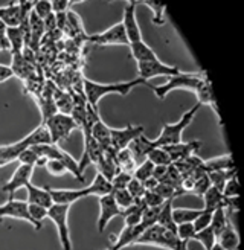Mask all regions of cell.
Returning a JSON list of instances; mask_svg holds the SVG:
<instances>
[{
    "label": "cell",
    "mask_w": 244,
    "mask_h": 250,
    "mask_svg": "<svg viewBox=\"0 0 244 250\" xmlns=\"http://www.w3.org/2000/svg\"><path fill=\"white\" fill-rule=\"evenodd\" d=\"M52 98H54L57 113H63V115L72 113V110H73V96L72 95L60 90V89H54Z\"/></svg>",
    "instance_id": "29"
},
{
    "label": "cell",
    "mask_w": 244,
    "mask_h": 250,
    "mask_svg": "<svg viewBox=\"0 0 244 250\" xmlns=\"http://www.w3.org/2000/svg\"><path fill=\"white\" fill-rule=\"evenodd\" d=\"M203 164V160L199 157V156H195V154H191V156H188V157H185V159H182V160H179V162H174V168L180 172V176H182V179L183 177H186V176H189V174H192L195 169H197L200 165Z\"/></svg>",
    "instance_id": "31"
},
{
    "label": "cell",
    "mask_w": 244,
    "mask_h": 250,
    "mask_svg": "<svg viewBox=\"0 0 244 250\" xmlns=\"http://www.w3.org/2000/svg\"><path fill=\"white\" fill-rule=\"evenodd\" d=\"M112 195H113L115 202H116V205L119 206L121 210L128 209L134 203V198L130 195V192L127 189H113Z\"/></svg>",
    "instance_id": "41"
},
{
    "label": "cell",
    "mask_w": 244,
    "mask_h": 250,
    "mask_svg": "<svg viewBox=\"0 0 244 250\" xmlns=\"http://www.w3.org/2000/svg\"><path fill=\"white\" fill-rule=\"evenodd\" d=\"M202 198H203V208L202 209L206 212H211V214L218 208H226V203H227V200L223 197V194L220 191H217L212 186L203 194Z\"/></svg>",
    "instance_id": "24"
},
{
    "label": "cell",
    "mask_w": 244,
    "mask_h": 250,
    "mask_svg": "<svg viewBox=\"0 0 244 250\" xmlns=\"http://www.w3.org/2000/svg\"><path fill=\"white\" fill-rule=\"evenodd\" d=\"M41 124L46 127L49 136H51V142L54 145H58L61 141H67L72 131L77 128L72 116L63 113H55Z\"/></svg>",
    "instance_id": "6"
},
{
    "label": "cell",
    "mask_w": 244,
    "mask_h": 250,
    "mask_svg": "<svg viewBox=\"0 0 244 250\" xmlns=\"http://www.w3.org/2000/svg\"><path fill=\"white\" fill-rule=\"evenodd\" d=\"M34 169L32 167H28V165H19L17 169L12 172V176L9 177V180L2 186V191L6 192L9 197L14 195V192H17L21 188H26L31 180H32V176H34Z\"/></svg>",
    "instance_id": "12"
},
{
    "label": "cell",
    "mask_w": 244,
    "mask_h": 250,
    "mask_svg": "<svg viewBox=\"0 0 244 250\" xmlns=\"http://www.w3.org/2000/svg\"><path fill=\"white\" fill-rule=\"evenodd\" d=\"M5 218H12V220H21V221H26L31 223L35 230H41V228L37 224L31 214H29V206L26 202L23 200H17V198H12L9 197L8 202L5 205L0 206V223H2Z\"/></svg>",
    "instance_id": "9"
},
{
    "label": "cell",
    "mask_w": 244,
    "mask_h": 250,
    "mask_svg": "<svg viewBox=\"0 0 244 250\" xmlns=\"http://www.w3.org/2000/svg\"><path fill=\"white\" fill-rule=\"evenodd\" d=\"M153 169H154V165L151 164L150 160H146V159H145V160L142 162V164H139V165L136 167V169H134L133 177L143 183L145 180H148L150 177H153Z\"/></svg>",
    "instance_id": "40"
},
{
    "label": "cell",
    "mask_w": 244,
    "mask_h": 250,
    "mask_svg": "<svg viewBox=\"0 0 244 250\" xmlns=\"http://www.w3.org/2000/svg\"><path fill=\"white\" fill-rule=\"evenodd\" d=\"M90 136L104 148V151H113L112 145H110V127L102 119H98L95 124H92Z\"/></svg>",
    "instance_id": "18"
},
{
    "label": "cell",
    "mask_w": 244,
    "mask_h": 250,
    "mask_svg": "<svg viewBox=\"0 0 244 250\" xmlns=\"http://www.w3.org/2000/svg\"><path fill=\"white\" fill-rule=\"evenodd\" d=\"M197 95V103L200 105H209L214 113L220 118V113H218V108H217V101H215V95H214V90H212V84L209 80H203L200 83V85L197 87V90L194 92Z\"/></svg>",
    "instance_id": "17"
},
{
    "label": "cell",
    "mask_w": 244,
    "mask_h": 250,
    "mask_svg": "<svg viewBox=\"0 0 244 250\" xmlns=\"http://www.w3.org/2000/svg\"><path fill=\"white\" fill-rule=\"evenodd\" d=\"M133 246H156L166 250H174L177 246V235L176 232L166 230L159 224H153L138 236Z\"/></svg>",
    "instance_id": "4"
},
{
    "label": "cell",
    "mask_w": 244,
    "mask_h": 250,
    "mask_svg": "<svg viewBox=\"0 0 244 250\" xmlns=\"http://www.w3.org/2000/svg\"><path fill=\"white\" fill-rule=\"evenodd\" d=\"M173 202H174V200H166V202L161 206L157 224H159V226H162L163 229H166V230L176 232L177 230V224L173 220Z\"/></svg>",
    "instance_id": "28"
},
{
    "label": "cell",
    "mask_w": 244,
    "mask_h": 250,
    "mask_svg": "<svg viewBox=\"0 0 244 250\" xmlns=\"http://www.w3.org/2000/svg\"><path fill=\"white\" fill-rule=\"evenodd\" d=\"M80 2H72V0H51V6L54 14H67L72 9V5H77Z\"/></svg>",
    "instance_id": "50"
},
{
    "label": "cell",
    "mask_w": 244,
    "mask_h": 250,
    "mask_svg": "<svg viewBox=\"0 0 244 250\" xmlns=\"http://www.w3.org/2000/svg\"><path fill=\"white\" fill-rule=\"evenodd\" d=\"M139 5V2L136 0H130L127 2V6L124 8V17H122V24H124V29L127 34V39L130 43H136V42H142V31L136 19V6Z\"/></svg>",
    "instance_id": "11"
},
{
    "label": "cell",
    "mask_w": 244,
    "mask_h": 250,
    "mask_svg": "<svg viewBox=\"0 0 244 250\" xmlns=\"http://www.w3.org/2000/svg\"><path fill=\"white\" fill-rule=\"evenodd\" d=\"M6 31H8V26L2 20H0V40H6Z\"/></svg>",
    "instance_id": "56"
},
{
    "label": "cell",
    "mask_w": 244,
    "mask_h": 250,
    "mask_svg": "<svg viewBox=\"0 0 244 250\" xmlns=\"http://www.w3.org/2000/svg\"><path fill=\"white\" fill-rule=\"evenodd\" d=\"M202 209H189V208H173V220L177 224L192 223L200 215Z\"/></svg>",
    "instance_id": "35"
},
{
    "label": "cell",
    "mask_w": 244,
    "mask_h": 250,
    "mask_svg": "<svg viewBox=\"0 0 244 250\" xmlns=\"http://www.w3.org/2000/svg\"><path fill=\"white\" fill-rule=\"evenodd\" d=\"M194 233H195V230H194V228H192V223L179 224V226H177V230H176L177 238H180V240H185V241H188V243L192 240Z\"/></svg>",
    "instance_id": "54"
},
{
    "label": "cell",
    "mask_w": 244,
    "mask_h": 250,
    "mask_svg": "<svg viewBox=\"0 0 244 250\" xmlns=\"http://www.w3.org/2000/svg\"><path fill=\"white\" fill-rule=\"evenodd\" d=\"M211 188V183H209V177H207V174L204 176L195 179L194 182V186H192V191L189 194H194V195H199V197H203V194Z\"/></svg>",
    "instance_id": "47"
},
{
    "label": "cell",
    "mask_w": 244,
    "mask_h": 250,
    "mask_svg": "<svg viewBox=\"0 0 244 250\" xmlns=\"http://www.w3.org/2000/svg\"><path fill=\"white\" fill-rule=\"evenodd\" d=\"M200 104L197 103L192 108H189L186 113H183L182 118L174 122V124H163L162 127V133L159 134V137L156 141H153V144L156 146H166V145H174V144H180L182 141V134L185 131L189 125L192 124L197 111L200 110Z\"/></svg>",
    "instance_id": "3"
},
{
    "label": "cell",
    "mask_w": 244,
    "mask_h": 250,
    "mask_svg": "<svg viewBox=\"0 0 244 250\" xmlns=\"http://www.w3.org/2000/svg\"><path fill=\"white\" fill-rule=\"evenodd\" d=\"M222 194H223L224 198H238V195H240V185H238L237 174L226 182Z\"/></svg>",
    "instance_id": "46"
},
{
    "label": "cell",
    "mask_w": 244,
    "mask_h": 250,
    "mask_svg": "<svg viewBox=\"0 0 244 250\" xmlns=\"http://www.w3.org/2000/svg\"><path fill=\"white\" fill-rule=\"evenodd\" d=\"M107 250H115V249H113V247H110V249H107Z\"/></svg>",
    "instance_id": "58"
},
{
    "label": "cell",
    "mask_w": 244,
    "mask_h": 250,
    "mask_svg": "<svg viewBox=\"0 0 244 250\" xmlns=\"http://www.w3.org/2000/svg\"><path fill=\"white\" fill-rule=\"evenodd\" d=\"M211 217H212L211 212H206V210L202 209L200 215L192 221V228H194V230H195V232H199V230H203V229H206V228H209V224H211Z\"/></svg>",
    "instance_id": "52"
},
{
    "label": "cell",
    "mask_w": 244,
    "mask_h": 250,
    "mask_svg": "<svg viewBox=\"0 0 244 250\" xmlns=\"http://www.w3.org/2000/svg\"><path fill=\"white\" fill-rule=\"evenodd\" d=\"M217 244H220L224 250H238L240 235L230 221L227 223V226L222 230V233L217 236Z\"/></svg>",
    "instance_id": "20"
},
{
    "label": "cell",
    "mask_w": 244,
    "mask_h": 250,
    "mask_svg": "<svg viewBox=\"0 0 244 250\" xmlns=\"http://www.w3.org/2000/svg\"><path fill=\"white\" fill-rule=\"evenodd\" d=\"M125 189L130 192V195L134 198V200H141L142 197H143V194H145V186H143V183L142 182H139V180H136L134 177H131V180H130V183L127 185V188Z\"/></svg>",
    "instance_id": "48"
},
{
    "label": "cell",
    "mask_w": 244,
    "mask_h": 250,
    "mask_svg": "<svg viewBox=\"0 0 244 250\" xmlns=\"http://www.w3.org/2000/svg\"><path fill=\"white\" fill-rule=\"evenodd\" d=\"M29 206V214L32 220L39 224L40 228H43V220L47 218V209L43 206H37V205H28Z\"/></svg>",
    "instance_id": "53"
},
{
    "label": "cell",
    "mask_w": 244,
    "mask_h": 250,
    "mask_svg": "<svg viewBox=\"0 0 244 250\" xmlns=\"http://www.w3.org/2000/svg\"><path fill=\"white\" fill-rule=\"evenodd\" d=\"M182 70L177 67V66H169V64H165L163 61L161 60H151V61H141L138 62V75L141 80L143 81H148L154 77H166V78H171V77H176L179 75Z\"/></svg>",
    "instance_id": "8"
},
{
    "label": "cell",
    "mask_w": 244,
    "mask_h": 250,
    "mask_svg": "<svg viewBox=\"0 0 244 250\" xmlns=\"http://www.w3.org/2000/svg\"><path fill=\"white\" fill-rule=\"evenodd\" d=\"M229 218H227V209L226 208H218L212 212L211 217V224L209 228L212 229V232L215 233V236H218L222 233V230L227 226Z\"/></svg>",
    "instance_id": "34"
},
{
    "label": "cell",
    "mask_w": 244,
    "mask_h": 250,
    "mask_svg": "<svg viewBox=\"0 0 244 250\" xmlns=\"http://www.w3.org/2000/svg\"><path fill=\"white\" fill-rule=\"evenodd\" d=\"M0 20H2L8 28L20 26L21 16H20L19 2H11L6 6H0Z\"/></svg>",
    "instance_id": "22"
},
{
    "label": "cell",
    "mask_w": 244,
    "mask_h": 250,
    "mask_svg": "<svg viewBox=\"0 0 244 250\" xmlns=\"http://www.w3.org/2000/svg\"><path fill=\"white\" fill-rule=\"evenodd\" d=\"M17 160L20 162L21 165H28V167H32V168H35V167H44L46 162H47L44 157L37 154L32 148H26L24 151H21Z\"/></svg>",
    "instance_id": "36"
},
{
    "label": "cell",
    "mask_w": 244,
    "mask_h": 250,
    "mask_svg": "<svg viewBox=\"0 0 244 250\" xmlns=\"http://www.w3.org/2000/svg\"><path fill=\"white\" fill-rule=\"evenodd\" d=\"M64 31H72V35H75V34H82L84 35V32H82L84 31L82 20L73 9H70L66 14V28H64Z\"/></svg>",
    "instance_id": "39"
},
{
    "label": "cell",
    "mask_w": 244,
    "mask_h": 250,
    "mask_svg": "<svg viewBox=\"0 0 244 250\" xmlns=\"http://www.w3.org/2000/svg\"><path fill=\"white\" fill-rule=\"evenodd\" d=\"M12 77H14V73H12L11 66L0 64V83H5V81L11 80Z\"/></svg>",
    "instance_id": "55"
},
{
    "label": "cell",
    "mask_w": 244,
    "mask_h": 250,
    "mask_svg": "<svg viewBox=\"0 0 244 250\" xmlns=\"http://www.w3.org/2000/svg\"><path fill=\"white\" fill-rule=\"evenodd\" d=\"M146 160H150L154 167H168V165L173 164L168 153L162 146H154L148 153V156H146Z\"/></svg>",
    "instance_id": "37"
},
{
    "label": "cell",
    "mask_w": 244,
    "mask_h": 250,
    "mask_svg": "<svg viewBox=\"0 0 244 250\" xmlns=\"http://www.w3.org/2000/svg\"><path fill=\"white\" fill-rule=\"evenodd\" d=\"M237 174V169H227V171H212V172H207V177H209V183L212 188H215L217 191L222 192L223 188L226 185V182L229 179H232Z\"/></svg>",
    "instance_id": "33"
},
{
    "label": "cell",
    "mask_w": 244,
    "mask_h": 250,
    "mask_svg": "<svg viewBox=\"0 0 244 250\" xmlns=\"http://www.w3.org/2000/svg\"><path fill=\"white\" fill-rule=\"evenodd\" d=\"M143 125H127L122 130L110 128V145H112V149L116 153L121 151V149L128 148L134 139H138L139 136L143 134Z\"/></svg>",
    "instance_id": "10"
},
{
    "label": "cell",
    "mask_w": 244,
    "mask_h": 250,
    "mask_svg": "<svg viewBox=\"0 0 244 250\" xmlns=\"http://www.w3.org/2000/svg\"><path fill=\"white\" fill-rule=\"evenodd\" d=\"M131 174H127V172H122V171H118L115 174V177L110 180V183H112L113 189H125L127 185L130 183L131 180Z\"/></svg>",
    "instance_id": "51"
},
{
    "label": "cell",
    "mask_w": 244,
    "mask_h": 250,
    "mask_svg": "<svg viewBox=\"0 0 244 250\" xmlns=\"http://www.w3.org/2000/svg\"><path fill=\"white\" fill-rule=\"evenodd\" d=\"M211 250H224V249H223L222 246H220V244H217V243H215V244H214V247H212Z\"/></svg>",
    "instance_id": "57"
},
{
    "label": "cell",
    "mask_w": 244,
    "mask_h": 250,
    "mask_svg": "<svg viewBox=\"0 0 244 250\" xmlns=\"http://www.w3.org/2000/svg\"><path fill=\"white\" fill-rule=\"evenodd\" d=\"M82 85H84V98L87 99V104L98 110V104L100 101L112 93H118L122 96H127L134 87L138 85H148L146 81L136 78V80H130V81H124V83H112V84H102V83H95L92 80L84 78L82 80Z\"/></svg>",
    "instance_id": "1"
},
{
    "label": "cell",
    "mask_w": 244,
    "mask_h": 250,
    "mask_svg": "<svg viewBox=\"0 0 244 250\" xmlns=\"http://www.w3.org/2000/svg\"><path fill=\"white\" fill-rule=\"evenodd\" d=\"M87 195H96L98 198L100 197H104V195H108L113 192V186L110 183V180H107L104 176H101L100 172H96V176L93 177V182L84 188Z\"/></svg>",
    "instance_id": "23"
},
{
    "label": "cell",
    "mask_w": 244,
    "mask_h": 250,
    "mask_svg": "<svg viewBox=\"0 0 244 250\" xmlns=\"http://www.w3.org/2000/svg\"><path fill=\"white\" fill-rule=\"evenodd\" d=\"M115 160H116V165H118L119 171L131 174V176H133L134 169H136V167H138V162H136V159L133 157V154H131V151L128 148L121 149V151H116Z\"/></svg>",
    "instance_id": "30"
},
{
    "label": "cell",
    "mask_w": 244,
    "mask_h": 250,
    "mask_svg": "<svg viewBox=\"0 0 244 250\" xmlns=\"http://www.w3.org/2000/svg\"><path fill=\"white\" fill-rule=\"evenodd\" d=\"M192 240L199 241L204 247V250H211L214 247V244L217 243V236H215V233L212 232L211 228H206L203 230L195 232L194 236H192Z\"/></svg>",
    "instance_id": "38"
},
{
    "label": "cell",
    "mask_w": 244,
    "mask_h": 250,
    "mask_svg": "<svg viewBox=\"0 0 244 250\" xmlns=\"http://www.w3.org/2000/svg\"><path fill=\"white\" fill-rule=\"evenodd\" d=\"M46 171L51 174V176L54 177H61V176H64V174H67V168L64 167L63 162H60V160H55V159H51V160H47L46 162V165H44Z\"/></svg>",
    "instance_id": "45"
},
{
    "label": "cell",
    "mask_w": 244,
    "mask_h": 250,
    "mask_svg": "<svg viewBox=\"0 0 244 250\" xmlns=\"http://www.w3.org/2000/svg\"><path fill=\"white\" fill-rule=\"evenodd\" d=\"M32 11L35 12L37 17H40L41 20H44L46 17H49L52 14L51 0H37V2H34Z\"/></svg>",
    "instance_id": "44"
},
{
    "label": "cell",
    "mask_w": 244,
    "mask_h": 250,
    "mask_svg": "<svg viewBox=\"0 0 244 250\" xmlns=\"http://www.w3.org/2000/svg\"><path fill=\"white\" fill-rule=\"evenodd\" d=\"M122 215V210L116 205L112 194L100 197V218H98V232L102 233L107 228V224L113 218Z\"/></svg>",
    "instance_id": "13"
},
{
    "label": "cell",
    "mask_w": 244,
    "mask_h": 250,
    "mask_svg": "<svg viewBox=\"0 0 244 250\" xmlns=\"http://www.w3.org/2000/svg\"><path fill=\"white\" fill-rule=\"evenodd\" d=\"M139 5H145L146 8H150L153 11V23L156 26H162V24H165L166 5L163 2H157V0H142V2H139Z\"/></svg>",
    "instance_id": "32"
},
{
    "label": "cell",
    "mask_w": 244,
    "mask_h": 250,
    "mask_svg": "<svg viewBox=\"0 0 244 250\" xmlns=\"http://www.w3.org/2000/svg\"><path fill=\"white\" fill-rule=\"evenodd\" d=\"M154 146L156 145L153 144V141L148 139V137H146L145 134H142V136L138 137V139H134L130 144L128 149L131 151L133 157L138 160V159H146V156H148V153L151 151Z\"/></svg>",
    "instance_id": "27"
},
{
    "label": "cell",
    "mask_w": 244,
    "mask_h": 250,
    "mask_svg": "<svg viewBox=\"0 0 244 250\" xmlns=\"http://www.w3.org/2000/svg\"><path fill=\"white\" fill-rule=\"evenodd\" d=\"M11 69H12V73H14V77H19L23 81H28L32 77H35L34 66H31L29 62L21 57V54L20 55H12Z\"/></svg>",
    "instance_id": "25"
},
{
    "label": "cell",
    "mask_w": 244,
    "mask_h": 250,
    "mask_svg": "<svg viewBox=\"0 0 244 250\" xmlns=\"http://www.w3.org/2000/svg\"><path fill=\"white\" fill-rule=\"evenodd\" d=\"M69 210H70V206H66V205H52L47 209V218L55 224L60 244L63 250H72V238H70V229H69Z\"/></svg>",
    "instance_id": "5"
},
{
    "label": "cell",
    "mask_w": 244,
    "mask_h": 250,
    "mask_svg": "<svg viewBox=\"0 0 244 250\" xmlns=\"http://www.w3.org/2000/svg\"><path fill=\"white\" fill-rule=\"evenodd\" d=\"M130 55L131 58L136 60V62L141 61H151V60H157L159 57L156 55V52L153 51V47H150L143 40L142 42H136V43H130Z\"/></svg>",
    "instance_id": "26"
},
{
    "label": "cell",
    "mask_w": 244,
    "mask_h": 250,
    "mask_svg": "<svg viewBox=\"0 0 244 250\" xmlns=\"http://www.w3.org/2000/svg\"><path fill=\"white\" fill-rule=\"evenodd\" d=\"M234 168H235L234 159H232V154H229V153L209 159V160H203V164H202V169L206 174L212 172V171H227V169H234Z\"/></svg>",
    "instance_id": "21"
},
{
    "label": "cell",
    "mask_w": 244,
    "mask_h": 250,
    "mask_svg": "<svg viewBox=\"0 0 244 250\" xmlns=\"http://www.w3.org/2000/svg\"><path fill=\"white\" fill-rule=\"evenodd\" d=\"M26 192H28V197H26V203L28 205H37V206H43L46 209L51 208L54 203H52V197L49 194V189L47 186L44 188H39L32 183H29L26 188Z\"/></svg>",
    "instance_id": "16"
},
{
    "label": "cell",
    "mask_w": 244,
    "mask_h": 250,
    "mask_svg": "<svg viewBox=\"0 0 244 250\" xmlns=\"http://www.w3.org/2000/svg\"><path fill=\"white\" fill-rule=\"evenodd\" d=\"M143 230H145V228L142 226V224H138V226H133V228L124 226V229H122L121 233L116 236V241H115V244L112 247L115 250H121V249H124V247L133 246V243L136 241V238Z\"/></svg>",
    "instance_id": "19"
},
{
    "label": "cell",
    "mask_w": 244,
    "mask_h": 250,
    "mask_svg": "<svg viewBox=\"0 0 244 250\" xmlns=\"http://www.w3.org/2000/svg\"><path fill=\"white\" fill-rule=\"evenodd\" d=\"M206 73L203 70L200 72H180L176 77L168 78V81L163 85H150V89L154 92V95L159 99H165L168 93L179 90V89H186L195 92L197 87L203 80H206Z\"/></svg>",
    "instance_id": "2"
},
{
    "label": "cell",
    "mask_w": 244,
    "mask_h": 250,
    "mask_svg": "<svg viewBox=\"0 0 244 250\" xmlns=\"http://www.w3.org/2000/svg\"><path fill=\"white\" fill-rule=\"evenodd\" d=\"M142 202L146 208H161L165 203V200L159 194H156L154 191H145V194L142 197Z\"/></svg>",
    "instance_id": "49"
},
{
    "label": "cell",
    "mask_w": 244,
    "mask_h": 250,
    "mask_svg": "<svg viewBox=\"0 0 244 250\" xmlns=\"http://www.w3.org/2000/svg\"><path fill=\"white\" fill-rule=\"evenodd\" d=\"M153 191L156 194L161 195L165 200V202H166V200H174V198L183 195V191L182 189H176V188L169 186V185H165V183H159Z\"/></svg>",
    "instance_id": "42"
},
{
    "label": "cell",
    "mask_w": 244,
    "mask_h": 250,
    "mask_svg": "<svg viewBox=\"0 0 244 250\" xmlns=\"http://www.w3.org/2000/svg\"><path fill=\"white\" fill-rule=\"evenodd\" d=\"M159 212H161V208H145V210L142 212V220H141V224L145 229L153 226V224H157Z\"/></svg>",
    "instance_id": "43"
},
{
    "label": "cell",
    "mask_w": 244,
    "mask_h": 250,
    "mask_svg": "<svg viewBox=\"0 0 244 250\" xmlns=\"http://www.w3.org/2000/svg\"><path fill=\"white\" fill-rule=\"evenodd\" d=\"M200 145L202 144L199 141H192V142H180V144H174V145H166L162 148L168 153L171 162L174 164V162H179L191 154H195L199 151Z\"/></svg>",
    "instance_id": "15"
},
{
    "label": "cell",
    "mask_w": 244,
    "mask_h": 250,
    "mask_svg": "<svg viewBox=\"0 0 244 250\" xmlns=\"http://www.w3.org/2000/svg\"><path fill=\"white\" fill-rule=\"evenodd\" d=\"M47 189L52 197L54 205L72 206L75 202H80L81 198L89 197L85 189H54V188H49V186H47Z\"/></svg>",
    "instance_id": "14"
},
{
    "label": "cell",
    "mask_w": 244,
    "mask_h": 250,
    "mask_svg": "<svg viewBox=\"0 0 244 250\" xmlns=\"http://www.w3.org/2000/svg\"><path fill=\"white\" fill-rule=\"evenodd\" d=\"M85 40L93 44H98V46H130V42L127 39V34L124 29V24L121 21L102 32L85 35Z\"/></svg>",
    "instance_id": "7"
}]
</instances>
